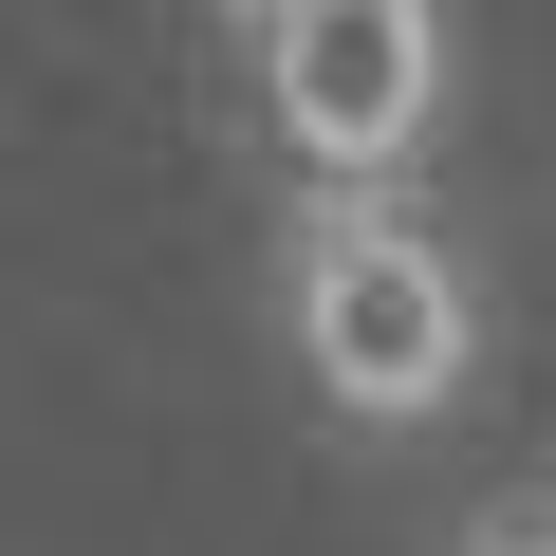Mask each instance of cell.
<instances>
[{"label":"cell","instance_id":"1","mask_svg":"<svg viewBox=\"0 0 556 556\" xmlns=\"http://www.w3.org/2000/svg\"><path fill=\"white\" fill-rule=\"evenodd\" d=\"M260 334L334 445H445L501 371L482 260L427 223V186H278L260 223Z\"/></svg>","mask_w":556,"mask_h":556},{"label":"cell","instance_id":"3","mask_svg":"<svg viewBox=\"0 0 556 556\" xmlns=\"http://www.w3.org/2000/svg\"><path fill=\"white\" fill-rule=\"evenodd\" d=\"M445 556H556V482H538V501H482V519H464Z\"/></svg>","mask_w":556,"mask_h":556},{"label":"cell","instance_id":"2","mask_svg":"<svg viewBox=\"0 0 556 556\" xmlns=\"http://www.w3.org/2000/svg\"><path fill=\"white\" fill-rule=\"evenodd\" d=\"M223 56L298 186H427L464 112V0H223Z\"/></svg>","mask_w":556,"mask_h":556}]
</instances>
